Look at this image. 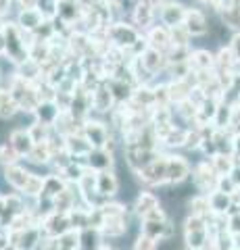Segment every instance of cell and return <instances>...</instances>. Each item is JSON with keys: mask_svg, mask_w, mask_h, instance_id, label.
<instances>
[{"mask_svg": "<svg viewBox=\"0 0 240 250\" xmlns=\"http://www.w3.org/2000/svg\"><path fill=\"white\" fill-rule=\"evenodd\" d=\"M138 223H140L138 231L154 238L157 242H172L175 238V221L169 217L165 207H159L146 217L138 219Z\"/></svg>", "mask_w": 240, "mask_h": 250, "instance_id": "1", "label": "cell"}, {"mask_svg": "<svg viewBox=\"0 0 240 250\" xmlns=\"http://www.w3.org/2000/svg\"><path fill=\"white\" fill-rule=\"evenodd\" d=\"M182 242L186 250H211V233L205 217L186 215L182 221Z\"/></svg>", "mask_w": 240, "mask_h": 250, "instance_id": "2", "label": "cell"}, {"mask_svg": "<svg viewBox=\"0 0 240 250\" xmlns=\"http://www.w3.org/2000/svg\"><path fill=\"white\" fill-rule=\"evenodd\" d=\"M6 88L13 92L15 100H17V104L21 108V115L25 113L29 119H32V113L36 111V106L40 104V94H38V83H32L27 80H23V77L15 71L9 80H6Z\"/></svg>", "mask_w": 240, "mask_h": 250, "instance_id": "3", "label": "cell"}, {"mask_svg": "<svg viewBox=\"0 0 240 250\" xmlns=\"http://www.w3.org/2000/svg\"><path fill=\"white\" fill-rule=\"evenodd\" d=\"M131 175L140 184V188H151V190L159 188V190H165L167 188V152L159 154L151 165H146L144 169L136 171Z\"/></svg>", "mask_w": 240, "mask_h": 250, "instance_id": "4", "label": "cell"}, {"mask_svg": "<svg viewBox=\"0 0 240 250\" xmlns=\"http://www.w3.org/2000/svg\"><path fill=\"white\" fill-rule=\"evenodd\" d=\"M190 182H192V188H195L198 194H211V192L218 190L219 173H218V171H215V167L211 165V161L200 156L198 161H195Z\"/></svg>", "mask_w": 240, "mask_h": 250, "instance_id": "5", "label": "cell"}, {"mask_svg": "<svg viewBox=\"0 0 240 250\" xmlns=\"http://www.w3.org/2000/svg\"><path fill=\"white\" fill-rule=\"evenodd\" d=\"M107 38H109V42L113 46H119V48L128 52L142 38V31L131 25L130 19H115L107 27Z\"/></svg>", "mask_w": 240, "mask_h": 250, "instance_id": "6", "label": "cell"}, {"mask_svg": "<svg viewBox=\"0 0 240 250\" xmlns=\"http://www.w3.org/2000/svg\"><path fill=\"white\" fill-rule=\"evenodd\" d=\"M192 163L184 152H167V188L186 184L192 177Z\"/></svg>", "mask_w": 240, "mask_h": 250, "instance_id": "7", "label": "cell"}, {"mask_svg": "<svg viewBox=\"0 0 240 250\" xmlns=\"http://www.w3.org/2000/svg\"><path fill=\"white\" fill-rule=\"evenodd\" d=\"M82 134L86 136L92 148H107V144H109L115 136H119L117 131H113L109 127V123L105 119H100V117H88V119L82 123Z\"/></svg>", "mask_w": 240, "mask_h": 250, "instance_id": "8", "label": "cell"}, {"mask_svg": "<svg viewBox=\"0 0 240 250\" xmlns=\"http://www.w3.org/2000/svg\"><path fill=\"white\" fill-rule=\"evenodd\" d=\"M121 154H123V163H126V167L130 169V173H136V171L144 169L146 165H151V163L163 152L157 150V148L126 146V148H121Z\"/></svg>", "mask_w": 240, "mask_h": 250, "instance_id": "9", "label": "cell"}, {"mask_svg": "<svg viewBox=\"0 0 240 250\" xmlns=\"http://www.w3.org/2000/svg\"><path fill=\"white\" fill-rule=\"evenodd\" d=\"M182 25L186 27V31L190 34L192 40H195V38H205V36H209V31H211V17H209L203 9L190 4L188 11H186Z\"/></svg>", "mask_w": 240, "mask_h": 250, "instance_id": "10", "label": "cell"}, {"mask_svg": "<svg viewBox=\"0 0 240 250\" xmlns=\"http://www.w3.org/2000/svg\"><path fill=\"white\" fill-rule=\"evenodd\" d=\"M130 205H131V213H134V217L142 219L149 213H153V210H157L159 207H163V202H161V196L154 190H151V188H140Z\"/></svg>", "mask_w": 240, "mask_h": 250, "instance_id": "11", "label": "cell"}, {"mask_svg": "<svg viewBox=\"0 0 240 250\" xmlns=\"http://www.w3.org/2000/svg\"><path fill=\"white\" fill-rule=\"evenodd\" d=\"M188 6H190V4L182 2V0H165V2L157 9V21L163 23L165 27L182 25L184 17H186V11H188Z\"/></svg>", "mask_w": 240, "mask_h": 250, "instance_id": "12", "label": "cell"}, {"mask_svg": "<svg viewBox=\"0 0 240 250\" xmlns=\"http://www.w3.org/2000/svg\"><path fill=\"white\" fill-rule=\"evenodd\" d=\"M119 175L115 169H107V171H98L96 173V196L100 200H111V198H117L119 194Z\"/></svg>", "mask_w": 240, "mask_h": 250, "instance_id": "13", "label": "cell"}, {"mask_svg": "<svg viewBox=\"0 0 240 250\" xmlns=\"http://www.w3.org/2000/svg\"><path fill=\"white\" fill-rule=\"evenodd\" d=\"M32 167L23 165V163H15V165H9V167H2V179L4 184L11 188V190L23 194L25 190V186L29 182V177H32Z\"/></svg>", "mask_w": 240, "mask_h": 250, "instance_id": "14", "label": "cell"}, {"mask_svg": "<svg viewBox=\"0 0 240 250\" xmlns=\"http://www.w3.org/2000/svg\"><path fill=\"white\" fill-rule=\"evenodd\" d=\"M128 19H130L131 25L138 27L144 34V31L149 29L151 25L157 23V9H154L153 4L144 2V0H136L134 9H131L130 15H128Z\"/></svg>", "mask_w": 240, "mask_h": 250, "instance_id": "15", "label": "cell"}, {"mask_svg": "<svg viewBox=\"0 0 240 250\" xmlns=\"http://www.w3.org/2000/svg\"><path fill=\"white\" fill-rule=\"evenodd\" d=\"M44 240V233L40 225H32V228L11 231V244H15L19 250H38Z\"/></svg>", "mask_w": 240, "mask_h": 250, "instance_id": "16", "label": "cell"}, {"mask_svg": "<svg viewBox=\"0 0 240 250\" xmlns=\"http://www.w3.org/2000/svg\"><path fill=\"white\" fill-rule=\"evenodd\" d=\"M40 228H42L44 238L57 240L61 233H65L67 229H71V225H69L67 213H57V210H52L50 215H46L40 221Z\"/></svg>", "mask_w": 240, "mask_h": 250, "instance_id": "17", "label": "cell"}, {"mask_svg": "<svg viewBox=\"0 0 240 250\" xmlns=\"http://www.w3.org/2000/svg\"><path fill=\"white\" fill-rule=\"evenodd\" d=\"M142 36L151 48H157L161 52H167L172 48V34H169V27H165L163 23H159V21L154 23V25H151Z\"/></svg>", "mask_w": 240, "mask_h": 250, "instance_id": "18", "label": "cell"}, {"mask_svg": "<svg viewBox=\"0 0 240 250\" xmlns=\"http://www.w3.org/2000/svg\"><path fill=\"white\" fill-rule=\"evenodd\" d=\"M84 13H86V4L82 0H59V13L57 17L61 21H65L67 25L75 27L82 21Z\"/></svg>", "mask_w": 240, "mask_h": 250, "instance_id": "19", "label": "cell"}, {"mask_svg": "<svg viewBox=\"0 0 240 250\" xmlns=\"http://www.w3.org/2000/svg\"><path fill=\"white\" fill-rule=\"evenodd\" d=\"M140 59H142V65L149 69V71L157 77V80H161V77L165 75V69L169 65L165 52H161L157 48H151V46H149V48L140 54Z\"/></svg>", "mask_w": 240, "mask_h": 250, "instance_id": "20", "label": "cell"}, {"mask_svg": "<svg viewBox=\"0 0 240 250\" xmlns=\"http://www.w3.org/2000/svg\"><path fill=\"white\" fill-rule=\"evenodd\" d=\"M188 67L192 73H203V71H215V50L211 48H192Z\"/></svg>", "mask_w": 240, "mask_h": 250, "instance_id": "21", "label": "cell"}, {"mask_svg": "<svg viewBox=\"0 0 240 250\" xmlns=\"http://www.w3.org/2000/svg\"><path fill=\"white\" fill-rule=\"evenodd\" d=\"M86 165L94 171H107V169H115L117 167V152L109 150V148H94L88 159Z\"/></svg>", "mask_w": 240, "mask_h": 250, "instance_id": "22", "label": "cell"}, {"mask_svg": "<svg viewBox=\"0 0 240 250\" xmlns=\"http://www.w3.org/2000/svg\"><path fill=\"white\" fill-rule=\"evenodd\" d=\"M9 144L15 148V152H17L23 161L27 159V154L32 152V148H34V138L32 134H29V129H27V125L25 127H15L11 129V134H9Z\"/></svg>", "mask_w": 240, "mask_h": 250, "instance_id": "23", "label": "cell"}, {"mask_svg": "<svg viewBox=\"0 0 240 250\" xmlns=\"http://www.w3.org/2000/svg\"><path fill=\"white\" fill-rule=\"evenodd\" d=\"M65 148H67V152L71 154L73 159H82V161H86L88 154L94 150V148H92V144L88 142L86 136H84L82 131L67 136V138H65Z\"/></svg>", "mask_w": 240, "mask_h": 250, "instance_id": "24", "label": "cell"}, {"mask_svg": "<svg viewBox=\"0 0 240 250\" xmlns=\"http://www.w3.org/2000/svg\"><path fill=\"white\" fill-rule=\"evenodd\" d=\"M44 21H46L44 15L38 9H19L15 13V23H17L23 31H29V34L38 31V27H40Z\"/></svg>", "mask_w": 240, "mask_h": 250, "instance_id": "25", "label": "cell"}, {"mask_svg": "<svg viewBox=\"0 0 240 250\" xmlns=\"http://www.w3.org/2000/svg\"><path fill=\"white\" fill-rule=\"evenodd\" d=\"M59 113H61V106L57 104V100H42V103L36 106V111L32 113V119L52 127L55 121L59 119Z\"/></svg>", "mask_w": 240, "mask_h": 250, "instance_id": "26", "label": "cell"}, {"mask_svg": "<svg viewBox=\"0 0 240 250\" xmlns=\"http://www.w3.org/2000/svg\"><path fill=\"white\" fill-rule=\"evenodd\" d=\"M130 231V219H105V223L100 225V236L103 240H119Z\"/></svg>", "mask_w": 240, "mask_h": 250, "instance_id": "27", "label": "cell"}, {"mask_svg": "<svg viewBox=\"0 0 240 250\" xmlns=\"http://www.w3.org/2000/svg\"><path fill=\"white\" fill-rule=\"evenodd\" d=\"M17 115H21V108L15 100L13 92L4 85V88H0V121H11Z\"/></svg>", "mask_w": 240, "mask_h": 250, "instance_id": "28", "label": "cell"}, {"mask_svg": "<svg viewBox=\"0 0 240 250\" xmlns=\"http://www.w3.org/2000/svg\"><path fill=\"white\" fill-rule=\"evenodd\" d=\"M50 161H52V150H50L48 142H36L32 152L27 154L25 165H29V167H48Z\"/></svg>", "mask_w": 240, "mask_h": 250, "instance_id": "29", "label": "cell"}, {"mask_svg": "<svg viewBox=\"0 0 240 250\" xmlns=\"http://www.w3.org/2000/svg\"><path fill=\"white\" fill-rule=\"evenodd\" d=\"M186 215H195V217H205L209 219L211 215V207H209V196L207 194H192L186 200Z\"/></svg>", "mask_w": 240, "mask_h": 250, "instance_id": "30", "label": "cell"}, {"mask_svg": "<svg viewBox=\"0 0 240 250\" xmlns=\"http://www.w3.org/2000/svg\"><path fill=\"white\" fill-rule=\"evenodd\" d=\"M67 179L61 175V173H55V171H48V173L44 175V190H42V196L46 198H55L59 196L61 192L67 188Z\"/></svg>", "mask_w": 240, "mask_h": 250, "instance_id": "31", "label": "cell"}, {"mask_svg": "<svg viewBox=\"0 0 240 250\" xmlns=\"http://www.w3.org/2000/svg\"><path fill=\"white\" fill-rule=\"evenodd\" d=\"M207 196H209V207H211V215H228V210L234 205L232 194L219 192V190L207 194Z\"/></svg>", "mask_w": 240, "mask_h": 250, "instance_id": "32", "label": "cell"}, {"mask_svg": "<svg viewBox=\"0 0 240 250\" xmlns=\"http://www.w3.org/2000/svg\"><path fill=\"white\" fill-rule=\"evenodd\" d=\"M107 83H109V88L113 92V98L117 104H126L130 103L131 94H134V88L136 85H131L128 82H121V80H115V77H111V80H107Z\"/></svg>", "mask_w": 240, "mask_h": 250, "instance_id": "33", "label": "cell"}, {"mask_svg": "<svg viewBox=\"0 0 240 250\" xmlns=\"http://www.w3.org/2000/svg\"><path fill=\"white\" fill-rule=\"evenodd\" d=\"M234 67H236L234 52L230 50L228 44H221L215 50V69H219V71H234Z\"/></svg>", "mask_w": 240, "mask_h": 250, "instance_id": "34", "label": "cell"}, {"mask_svg": "<svg viewBox=\"0 0 240 250\" xmlns=\"http://www.w3.org/2000/svg\"><path fill=\"white\" fill-rule=\"evenodd\" d=\"M103 236H100V229L96 228H86L80 231V250H98L103 244Z\"/></svg>", "mask_w": 240, "mask_h": 250, "instance_id": "35", "label": "cell"}, {"mask_svg": "<svg viewBox=\"0 0 240 250\" xmlns=\"http://www.w3.org/2000/svg\"><path fill=\"white\" fill-rule=\"evenodd\" d=\"M88 171V165H86V161H82V159H73L69 165L61 171V175H63L69 184H77L82 179V175Z\"/></svg>", "mask_w": 240, "mask_h": 250, "instance_id": "36", "label": "cell"}, {"mask_svg": "<svg viewBox=\"0 0 240 250\" xmlns=\"http://www.w3.org/2000/svg\"><path fill=\"white\" fill-rule=\"evenodd\" d=\"M209 161H211V165H213L215 171L219 173V177H221V175H230V171L236 167V159H234L232 154H226V152L213 154Z\"/></svg>", "mask_w": 240, "mask_h": 250, "instance_id": "37", "label": "cell"}, {"mask_svg": "<svg viewBox=\"0 0 240 250\" xmlns=\"http://www.w3.org/2000/svg\"><path fill=\"white\" fill-rule=\"evenodd\" d=\"M42 190H44V175L38 173V171H32V177H29L25 190H23V196L27 200H36L42 196Z\"/></svg>", "mask_w": 240, "mask_h": 250, "instance_id": "38", "label": "cell"}, {"mask_svg": "<svg viewBox=\"0 0 240 250\" xmlns=\"http://www.w3.org/2000/svg\"><path fill=\"white\" fill-rule=\"evenodd\" d=\"M232 117H234V106H230L228 103H223V100H221L219 106H218V113H215V119H213V127L230 129Z\"/></svg>", "mask_w": 240, "mask_h": 250, "instance_id": "39", "label": "cell"}, {"mask_svg": "<svg viewBox=\"0 0 240 250\" xmlns=\"http://www.w3.org/2000/svg\"><path fill=\"white\" fill-rule=\"evenodd\" d=\"M90 210L88 208H73V210H69L67 217H69V225H71V229H80L82 231V229L90 228Z\"/></svg>", "mask_w": 240, "mask_h": 250, "instance_id": "40", "label": "cell"}, {"mask_svg": "<svg viewBox=\"0 0 240 250\" xmlns=\"http://www.w3.org/2000/svg\"><path fill=\"white\" fill-rule=\"evenodd\" d=\"M61 250H80V229H67L55 240Z\"/></svg>", "mask_w": 240, "mask_h": 250, "instance_id": "41", "label": "cell"}, {"mask_svg": "<svg viewBox=\"0 0 240 250\" xmlns=\"http://www.w3.org/2000/svg\"><path fill=\"white\" fill-rule=\"evenodd\" d=\"M21 161L23 159L15 152V148L9 144V140H6V142H0V169L15 165V163H21Z\"/></svg>", "mask_w": 240, "mask_h": 250, "instance_id": "42", "label": "cell"}, {"mask_svg": "<svg viewBox=\"0 0 240 250\" xmlns=\"http://www.w3.org/2000/svg\"><path fill=\"white\" fill-rule=\"evenodd\" d=\"M159 248H161V242H157L151 236H146V233H142V231L136 233V238L130 246V250H159Z\"/></svg>", "mask_w": 240, "mask_h": 250, "instance_id": "43", "label": "cell"}, {"mask_svg": "<svg viewBox=\"0 0 240 250\" xmlns=\"http://www.w3.org/2000/svg\"><path fill=\"white\" fill-rule=\"evenodd\" d=\"M27 129H29V134H32L34 142H46V140L50 138V134H52V127H50V125L38 123V121H34V119L29 121Z\"/></svg>", "mask_w": 240, "mask_h": 250, "instance_id": "44", "label": "cell"}, {"mask_svg": "<svg viewBox=\"0 0 240 250\" xmlns=\"http://www.w3.org/2000/svg\"><path fill=\"white\" fill-rule=\"evenodd\" d=\"M169 34H172V46H192V38L184 25L169 27Z\"/></svg>", "mask_w": 240, "mask_h": 250, "instance_id": "45", "label": "cell"}, {"mask_svg": "<svg viewBox=\"0 0 240 250\" xmlns=\"http://www.w3.org/2000/svg\"><path fill=\"white\" fill-rule=\"evenodd\" d=\"M38 11L44 15V19H55L59 13V0H38Z\"/></svg>", "mask_w": 240, "mask_h": 250, "instance_id": "46", "label": "cell"}, {"mask_svg": "<svg viewBox=\"0 0 240 250\" xmlns=\"http://www.w3.org/2000/svg\"><path fill=\"white\" fill-rule=\"evenodd\" d=\"M218 190L219 192H226V194H232V196H234V194L240 190V188L232 182V177L230 175H221L219 177V184H218Z\"/></svg>", "mask_w": 240, "mask_h": 250, "instance_id": "47", "label": "cell"}, {"mask_svg": "<svg viewBox=\"0 0 240 250\" xmlns=\"http://www.w3.org/2000/svg\"><path fill=\"white\" fill-rule=\"evenodd\" d=\"M13 13H15V0H0V21H6V17L11 19Z\"/></svg>", "mask_w": 240, "mask_h": 250, "instance_id": "48", "label": "cell"}, {"mask_svg": "<svg viewBox=\"0 0 240 250\" xmlns=\"http://www.w3.org/2000/svg\"><path fill=\"white\" fill-rule=\"evenodd\" d=\"M228 231L232 236H240V213L228 217Z\"/></svg>", "mask_w": 240, "mask_h": 250, "instance_id": "49", "label": "cell"}, {"mask_svg": "<svg viewBox=\"0 0 240 250\" xmlns=\"http://www.w3.org/2000/svg\"><path fill=\"white\" fill-rule=\"evenodd\" d=\"M232 156L236 159V163H240V131L234 134V140H232Z\"/></svg>", "mask_w": 240, "mask_h": 250, "instance_id": "50", "label": "cell"}, {"mask_svg": "<svg viewBox=\"0 0 240 250\" xmlns=\"http://www.w3.org/2000/svg\"><path fill=\"white\" fill-rule=\"evenodd\" d=\"M15 9H38V0H15Z\"/></svg>", "mask_w": 240, "mask_h": 250, "instance_id": "51", "label": "cell"}, {"mask_svg": "<svg viewBox=\"0 0 240 250\" xmlns=\"http://www.w3.org/2000/svg\"><path fill=\"white\" fill-rule=\"evenodd\" d=\"M230 177H232V182L240 188V163H236V167L230 171Z\"/></svg>", "mask_w": 240, "mask_h": 250, "instance_id": "52", "label": "cell"}, {"mask_svg": "<svg viewBox=\"0 0 240 250\" xmlns=\"http://www.w3.org/2000/svg\"><path fill=\"white\" fill-rule=\"evenodd\" d=\"M6 54V40H4V34L0 31V59Z\"/></svg>", "mask_w": 240, "mask_h": 250, "instance_id": "53", "label": "cell"}, {"mask_svg": "<svg viewBox=\"0 0 240 250\" xmlns=\"http://www.w3.org/2000/svg\"><path fill=\"white\" fill-rule=\"evenodd\" d=\"M226 6H228V9L240 11V0H226Z\"/></svg>", "mask_w": 240, "mask_h": 250, "instance_id": "54", "label": "cell"}, {"mask_svg": "<svg viewBox=\"0 0 240 250\" xmlns=\"http://www.w3.org/2000/svg\"><path fill=\"white\" fill-rule=\"evenodd\" d=\"M4 210H6V200H4V194H0V217L4 215Z\"/></svg>", "mask_w": 240, "mask_h": 250, "instance_id": "55", "label": "cell"}, {"mask_svg": "<svg viewBox=\"0 0 240 250\" xmlns=\"http://www.w3.org/2000/svg\"><path fill=\"white\" fill-rule=\"evenodd\" d=\"M98 250H117V248H115V246L111 244V242H107V240H105L103 244H100V248H98Z\"/></svg>", "mask_w": 240, "mask_h": 250, "instance_id": "56", "label": "cell"}, {"mask_svg": "<svg viewBox=\"0 0 240 250\" xmlns=\"http://www.w3.org/2000/svg\"><path fill=\"white\" fill-rule=\"evenodd\" d=\"M144 2H149V4H153V6H154V9H159V6L163 4L165 0H144Z\"/></svg>", "mask_w": 240, "mask_h": 250, "instance_id": "57", "label": "cell"}, {"mask_svg": "<svg viewBox=\"0 0 240 250\" xmlns=\"http://www.w3.org/2000/svg\"><path fill=\"white\" fill-rule=\"evenodd\" d=\"M4 250H19V248H17V246H15V244H9V246H6Z\"/></svg>", "mask_w": 240, "mask_h": 250, "instance_id": "58", "label": "cell"}]
</instances>
